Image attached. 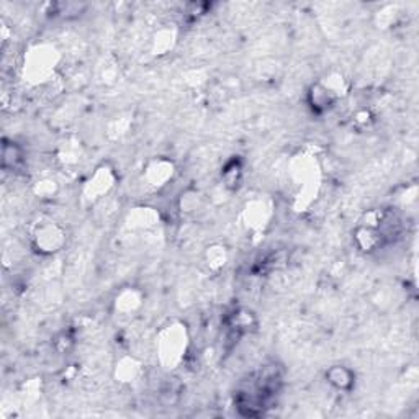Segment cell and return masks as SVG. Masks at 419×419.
Returning a JSON list of instances; mask_svg holds the SVG:
<instances>
[{"label":"cell","mask_w":419,"mask_h":419,"mask_svg":"<svg viewBox=\"0 0 419 419\" xmlns=\"http://www.w3.org/2000/svg\"><path fill=\"white\" fill-rule=\"evenodd\" d=\"M159 357L162 365L174 369L183 359L187 351V329L181 323H172L159 334Z\"/></svg>","instance_id":"1"},{"label":"cell","mask_w":419,"mask_h":419,"mask_svg":"<svg viewBox=\"0 0 419 419\" xmlns=\"http://www.w3.org/2000/svg\"><path fill=\"white\" fill-rule=\"evenodd\" d=\"M31 239L33 246H35L38 252L51 256V254H56L64 247L66 233L61 226L53 223V221H43V223L36 226Z\"/></svg>","instance_id":"2"},{"label":"cell","mask_w":419,"mask_h":419,"mask_svg":"<svg viewBox=\"0 0 419 419\" xmlns=\"http://www.w3.org/2000/svg\"><path fill=\"white\" fill-rule=\"evenodd\" d=\"M54 54L51 48L45 46H38L36 49L31 51L30 63L25 64V73L28 70V81L35 84H43L49 81V75L54 73Z\"/></svg>","instance_id":"3"},{"label":"cell","mask_w":419,"mask_h":419,"mask_svg":"<svg viewBox=\"0 0 419 419\" xmlns=\"http://www.w3.org/2000/svg\"><path fill=\"white\" fill-rule=\"evenodd\" d=\"M337 100L339 97L323 81L312 84L307 92V103L310 110L317 113V115H324V113H328L334 105H336Z\"/></svg>","instance_id":"4"},{"label":"cell","mask_w":419,"mask_h":419,"mask_svg":"<svg viewBox=\"0 0 419 419\" xmlns=\"http://www.w3.org/2000/svg\"><path fill=\"white\" fill-rule=\"evenodd\" d=\"M113 182H115V176H113L112 169L105 166L98 167L97 172L93 174L91 181L84 187V199H86L87 204H96L97 200H100L113 187Z\"/></svg>","instance_id":"5"},{"label":"cell","mask_w":419,"mask_h":419,"mask_svg":"<svg viewBox=\"0 0 419 419\" xmlns=\"http://www.w3.org/2000/svg\"><path fill=\"white\" fill-rule=\"evenodd\" d=\"M387 243V238L380 228H374L369 224H359L354 231V244L360 252L372 254Z\"/></svg>","instance_id":"6"},{"label":"cell","mask_w":419,"mask_h":419,"mask_svg":"<svg viewBox=\"0 0 419 419\" xmlns=\"http://www.w3.org/2000/svg\"><path fill=\"white\" fill-rule=\"evenodd\" d=\"M324 379L331 385V388L342 393H349L356 387V374L349 367L341 364L329 367L326 374H324Z\"/></svg>","instance_id":"7"},{"label":"cell","mask_w":419,"mask_h":419,"mask_svg":"<svg viewBox=\"0 0 419 419\" xmlns=\"http://www.w3.org/2000/svg\"><path fill=\"white\" fill-rule=\"evenodd\" d=\"M174 176V166L172 162L164 161V159H158L153 161L146 169V178H148L149 185L153 187H162L171 181Z\"/></svg>","instance_id":"8"},{"label":"cell","mask_w":419,"mask_h":419,"mask_svg":"<svg viewBox=\"0 0 419 419\" xmlns=\"http://www.w3.org/2000/svg\"><path fill=\"white\" fill-rule=\"evenodd\" d=\"M257 326V318L252 312H249L246 308H239L234 312L228 319V328L234 336H241L252 331Z\"/></svg>","instance_id":"9"},{"label":"cell","mask_w":419,"mask_h":419,"mask_svg":"<svg viewBox=\"0 0 419 419\" xmlns=\"http://www.w3.org/2000/svg\"><path fill=\"white\" fill-rule=\"evenodd\" d=\"M25 162V153L13 141H3L2 146V167L6 171H17Z\"/></svg>","instance_id":"10"},{"label":"cell","mask_w":419,"mask_h":419,"mask_svg":"<svg viewBox=\"0 0 419 419\" xmlns=\"http://www.w3.org/2000/svg\"><path fill=\"white\" fill-rule=\"evenodd\" d=\"M243 162L239 159H231L224 164L223 171H221V181H223V185L228 188V190H236V188L241 185L243 182Z\"/></svg>","instance_id":"11"},{"label":"cell","mask_w":419,"mask_h":419,"mask_svg":"<svg viewBox=\"0 0 419 419\" xmlns=\"http://www.w3.org/2000/svg\"><path fill=\"white\" fill-rule=\"evenodd\" d=\"M206 262H208V267L211 271L223 269L226 262H228V251H226V247L215 244V246L206 249Z\"/></svg>","instance_id":"12"},{"label":"cell","mask_w":419,"mask_h":419,"mask_svg":"<svg viewBox=\"0 0 419 419\" xmlns=\"http://www.w3.org/2000/svg\"><path fill=\"white\" fill-rule=\"evenodd\" d=\"M139 374V364L135 359H123L120 362V367H116V376L120 382L130 383L135 382V379Z\"/></svg>","instance_id":"13"},{"label":"cell","mask_w":419,"mask_h":419,"mask_svg":"<svg viewBox=\"0 0 419 419\" xmlns=\"http://www.w3.org/2000/svg\"><path fill=\"white\" fill-rule=\"evenodd\" d=\"M201 204V197L197 192L188 190L185 194H182L181 201H178V208H181L182 213H194L200 208Z\"/></svg>","instance_id":"14"},{"label":"cell","mask_w":419,"mask_h":419,"mask_svg":"<svg viewBox=\"0 0 419 419\" xmlns=\"http://www.w3.org/2000/svg\"><path fill=\"white\" fill-rule=\"evenodd\" d=\"M56 190H58V187H56L54 181H41L38 182L36 185V194L41 197V199H49V197H53L56 194Z\"/></svg>","instance_id":"15"}]
</instances>
